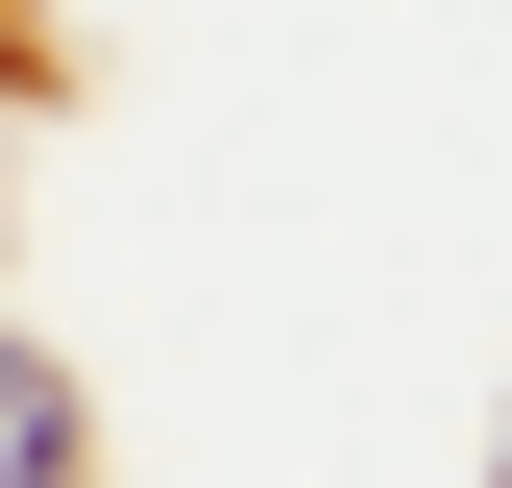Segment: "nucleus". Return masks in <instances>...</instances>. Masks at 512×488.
I'll return each mask as SVG.
<instances>
[{"instance_id":"1","label":"nucleus","mask_w":512,"mask_h":488,"mask_svg":"<svg viewBox=\"0 0 512 488\" xmlns=\"http://www.w3.org/2000/svg\"><path fill=\"white\" fill-rule=\"evenodd\" d=\"M0 488H74V366L0 342Z\"/></svg>"}]
</instances>
